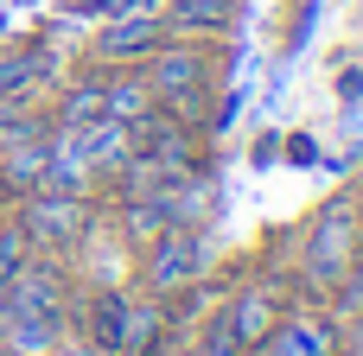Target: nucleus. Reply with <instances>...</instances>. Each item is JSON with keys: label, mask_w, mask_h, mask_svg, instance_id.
<instances>
[{"label": "nucleus", "mask_w": 363, "mask_h": 356, "mask_svg": "<svg viewBox=\"0 0 363 356\" xmlns=\"http://www.w3.org/2000/svg\"><path fill=\"white\" fill-rule=\"evenodd\" d=\"M332 108L338 115H363V57H338V70H332Z\"/></svg>", "instance_id": "nucleus-16"}, {"label": "nucleus", "mask_w": 363, "mask_h": 356, "mask_svg": "<svg viewBox=\"0 0 363 356\" xmlns=\"http://www.w3.org/2000/svg\"><path fill=\"white\" fill-rule=\"evenodd\" d=\"M319 6H325V0H294V6H287V32H281V64H287V57H300V51L313 45Z\"/></svg>", "instance_id": "nucleus-15"}, {"label": "nucleus", "mask_w": 363, "mask_h": 356, "mask_svg": "<svg viewBox=\"0 0 363 356\" xmlns=\"http://www.w3.org/2000/svg\"><path fill=\"white\" fill-rule=\"evenodd\" d=\"M26 261H32V242H26V229H19V223H0V287H6V280H13Z\"/></svg>", "instance_id": "nucleus-18"}, {"label": "nucleus", "mask_w": 363, "mask_h": 356, "mask_svg": "<svg viewBox=\"0 0 363 356\" xmlns=\"http://www.w3.org/2000/svg\"><path fill=\"white\" fill-rule=\"evenodd\" d=\"M128 306H134V293L128 287H89L83 299H77V338L89 344V350L115 356L121 350V331H128Z\"/></svg>", "instance_id": "nucleus-9"}, {"label": "nucleus", "mask_w": 363, "mask_h": 356, "mask_svg": "<svg viewBox=\"0 0 363 356\" xmlns=\"http://www.w3.org/2000/svg\"><path fill=\"white\" fill-rule=\"evenodd\" d=\"M160 45H166L160 13H115V19H102L89 32V64L96 70H140Z\"/></svg>", "instance_id": "nucleus-5"}, {"label": "nucleus", "mask_w": 363, "mask_h": 356, "mask_svg": "<svg viewBox=\"0 0 363 356\" xmlns=\"http://www.w3.org/2000/svg\"><path fill=\"white\" fill-rule=\"evenodd\" d=\"M13 223L26 229L32 255H64V248H83L89 229H96V197H70V191H26Z\"/></svg>", "instance_id": "nucleus-4"}, {"label": "nucleus", "mask_w": 363, "mask_h": 356, "mask_svg": "<svg viewBox=\"0 0 363 356\" xmlns=\"http://www.w3.org/2000/svg\"><path fill=\"white\" fill-rule=\"evenodd\" d=\"M64 331L70 325H57V318H13V312H0V350L6 356H45V350H57Z\"/></svg>", "instance_id": "nucleus-13"}, {"label": "nucleus", "mask_w": 363, "mask_h": 356, "mask_svg": "<svg viewBox=\"0 0 363 356\" xmlns=\"http://www.w3.org/2000/svg\"><path fill=\"white\" fill-rule=\"evenodd\" d=\"M204 274H211V229L204 223H172L140 248V293H153V299L204 287Z\"/></svg>", "instance_id": "nucleus-3"}, {"label": "nucleus", "mask_w": 363, "mask_h": 356, "mask_svg": "<svg viewBox=\"0 0 363 356\" xmlns=\"http://www.w3.org/2000/svg\"><path fill=\"white\" fill-rule=\"evenodd\" d=\"M294 236V274H287V299L294 306H306V312H325V299H332V287H338V274H345V261L363 248V204H357V185H345V191H332L300 229H287Z\"/></svg>", "instance_id": "nucleus-1"}, {"label": "nucleus", "mask_w": 363, "mask_h": 356, "mask_svg": "<svg viewBox=\"0 0 363 356\" xmlns=\"http://www.w3.org/2000/svg\"><path fill=\"white\" fill-rule=\"evenodd\" d=\"M319 159H325V147H319V134H313V127H294V134H281V166L319 172Z\"/></svg>", "instance_id": "nucleus-17"}, {"label": "nucleus", "mask_w": 363, "mask_h": 356, "mask_svg": "<svg viewBox=\"0 0 363 356\" xmlns=\"http://www.w3.org/2000/svg\"><path fill=\"white\" fill-rule=\"evenodd\" d=\"M166 38H230L242 25V0H166Z\"/></svg>", "instance_id": "nucleus-10"}, {"label": "nucleus", "mask_w": 363, "mask_h": 356, "mask_svg": "<svg viewBox=\"0 0 363 356\" xmlns=\"http://www.w3.org/2000/svg\"><path fill=\"white\" fill-rule=\"evenodd\" d=\"M153 108V89H147V76L140 70H102V115L108 121H140Z\"/></svg>", "instance_id": "nucleus-12"}, {"label": "nucleus", "mask_w": 363, "mask_h": 356, "mask_svg": "<svg viewBox=\"0 0 363 356\" xmlns=\"http://www.w3.org/2000/svg\"><path fill=\"white\" fill-rule=\"evenodd\" d=\"M140 76H147V89H153V108H166V115L191 121V127H204L211 96L223 89V51H217V38H166V45L140 64Z\"/></svg>", "instance_id": "nucleus-2"}, {"label": "nucleus", "mask_w": 363, "mask_h": 356, "mask_svg": "<svg viewBox=\"0 0 363 356\" xmlns=\"http://www.w3.org/2000/svg\"><path fill=\"white\" fill-rule=\"evenodd\" d=\"M51 127H83V121H102V70L89 64L77 83H57L51 89Z\"/></svg>", "instance_id": "nucleus-11"}, {"label": "nucleus", "mask_w": 363, "mask_h": 356, "mask_svg": "<svg viewBox=\"0 0 363 356\" xmlns=\"http://www.w3.org/2000/svg\"><path fill=\"white\" fill-rule=\"evenodd\" d=\"M274 159H281V134H274V127H262V134H255V147H249V166H255V172H268Z\"/></svg>", "instance_id": "nucleus-19"}, {"label": "nucleus", "mask_w": 363, "mask_h": 356, "mask_svg": "<svg viewBox=\"0 0 363 356\" xmlns=\"http://www.w3.org/2000/svg\"><path fill=\"white\" fill-rule=\"evenodd\" d=\"M325 312H332V318H363V248L345 261V274H338V287H332Z\"/></svg>", "instance_id": "nucleus-14"}, {"label": "nucleus", "mask_w": 363, "mask_h": 356, "mask_svg": "<svg viewBox=\"0 0 363 356\" xmlns=\"http://www.w3.org/2000/svg\"><path fill=\"white\" fill-rule=\"evenodd\" d=\"M191 338V325L172 312V299H153V293H134L128 306V331H121V350L115 356H166Z\"/></svg>", "instance_id": "nucleus-7"}, {"label": "nucleus", "mask_w": 363, "mask_h": 356, "mask_svg": "<svg viewBox=\"0 0 363 356\" xmlns=\"http://www.w3.org/2000/svg\"><path fill=\"white\" fill-rule=\"evenodd\" d=\"M57 76H64V64H57V51L45 45V38H26V45H0V96L6 102H38V96H51L57 89Z\"/></svg>", "instance_id": "nucleus-6"}, {"label": "nucleus", "mask_w": 363, "mask_h": 356, "mask_svg": "<svg viewBox=\"0 0 363 356\" xmlns=\"http://www.w3.org/2000/svg\"><path fill=\"white\" fill-rule=\"evenodd\" d=\"M249 356H338V318L332 312H306V306H287L281 325Z\"/></svg>", "instance_id": "nucleus-8"}, {"label": "nucleus", "mask_w": 363, "mask_h": 356, "mask_svg": "<svg viewBox=\"0 0 363 356\" xmlns=\"http://www.w3.org/2000/svg\"><path fill=\"white\" fill-rule=\"evenodd\" d=\"M45 356H102V350H89V344H77V350H70V344H57V350H45Z\"/></svg>", "instance_id": "nucleus-20"}, {"label": "nucleus", "mask_w": 363, "mask_h": 356, "mask_svg": "<svg viewBox=\"0 0 363 356\" xmlns=\"http://www.w3.org/2000/svg\"><path fill=\"white\" fill-rule=\"evenodd\" d=\"M357 204H363V172H357Z\"/></svg>", "instance_id": "nucleus-21"}]
</instances>
